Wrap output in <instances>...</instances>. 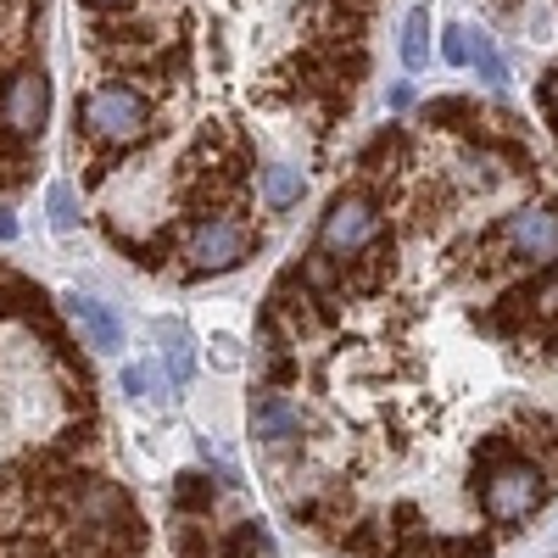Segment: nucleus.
Listing matches in <instances>:
<instances>
[{
	"instance_id": "16",
	"label": "nucleus",
	"mask_w": 558,
	"mask_h": 558,
	"mask_svg": "<svg viewBox=\"0 0 558 558\" xmlns=\"http://www.w3.org/2000/svg\"><path fill=\"white\" fill-rule=\"evenodd\" d=\"M470 62L481 68L486 84H502V78H508V68H502V57H497V45H492L486 34H475V28H470Z\"/></svg>"
},
{
	"instance_id": "15",
	"label": "nucleus",
	"mask_w": 558,
	"mask_h": 558,
	"mask_svg": "<svg viewBox=\"0 0 558 558\" xmlns=\"http://www.w3.org/2000/svg\"><path fill=\"white\" fill-rule=\"evenodd\" d=\"M252 553H268V531L263 525H235L223 542H218V558H252Z\"/></svg>"
},
{
	"instance_id": "17",
	"label": "nucleus",
	"mask_w": 558,
	"mask_h": 558,
	"mask_svg": "<svg viewBox=\"0 0 558 558\" xmlns=\"http://www.w3.org/2000/svg\"><path fill=\"white\" fill-rule=\"evenodd\" d=\"M51 229L57 235H68V229H78V196H73V184H51Z\"/></svg>"
},
{
	"instance_id": "12",
	"label": "nucleus",
	"mask_w": 558,
	"mask_h": 558,
	"mask_svg": "<svg viewBox=\"0 0 558 558\" xmlns=\"http://www.w3.org/2000/svg\"><path fill=\"white\" fill-rule=\"evenodd\" d=\"M430 62V12L425 7H413L408 23H402V68H425Z\"/></svg>"
},
{
	"instance_id": "20",
	"label": "nucleus",
	"mask_w": 558,
	"mask_h": 558,
	"mask_svg": "<svg viewBox=\"0 0 558 558\" xmlns=\"http://www.w3.org/2000/svg\"><path fill=\"white\" fill-rule=\"evenodd\" d=\"M441 57H447L452 68H463V62H470V28H463V23H452V28L441 34Z\"/></svg>"
},
{
	"instance_id": "25",
	"label": "nucleus",
	"mask_w": 558,
	"mask_h": 558,
	"mask_svg": "<svg viewBox=\"0 0 558 558\" xmlns=\"http://www.w3.org/2000/svg\"><path fill=\"white\" fill-rule=\"evenodd\" d=\"M96 12H118V7H129V0H89Z\"/></svg>"
},
{
	"instance_id": "7",
	"label": "nucleus",
	"mask_w": 558,
	"mask_h": 558,
	"mask_svg": "<svg viewBox=\"0 0 558 558\" xmlns=\"http://www.w3.org/2000/svg\"><path fill=\"white\" fill-rule=\"evenodd\" d=\"M252 436L257 441H291V436H302V408L296 402H286V397H257L252 402Z\"/></svg>"
},
{
	"instance_id": "3",
	"label": "nucleus",
	"mask_w": 558,
	"mask_h": 558,
	"mask_svg": "<svg viewBox=\"0 0 558 558\" xmlns=\"http://www.w3.org/2000/svg\"><path fill=\"white\" fill-rule=\"evenodd\" d=\"M375 241H380V202L368 191H341L330 202V213H324V223H318V252L347 263Z\"/></svg>"
},
{
	"instance_id": "11",
	"label": "nucleus",
	"mask_w": 558,
	"mask_h": 558,
	"mask_svg": "<svg viewBox=\"0 0 558 558\" xmlns=\"http://www.w3.org/2000/svg\"><path fill=\"white\" fill-rule=\"evenodd\" d=\"M213 502H218V486H213L207 475L184 470V475L173 481V508H179V514H213Z\"/></svg>"
},
{
	"instance_id": "18",
	"label": "nucleus",
	"mask_w": 558,
	"mask_h": 558,
	"mask_svg": "<svg viewBox=\"0 0 558 558\" xmlns=\"http://www.w3.org/2000/svg\"><path fill=\"white\" fill-rule=\"evenodd\" d=\"M436 558H492V542L486 536H447V542H436Z\"/></svg>"
},
{
	"instance_id": "2",
	"label": "nucleus",
	"mask_w": 558,
	"mask_h": 558,
	"mask_svg": "<svg viewBox=\"0 0 558 558\" xmlns=\"http://www.w3.org/2000/svg\"><path fill=\"white\" fill-rule=\"evenodd\" d=\"M78 129L96 140V146H107V151H134L140 140L151 134V101L140 96L134 84H123V78L96 84L78 101Z\"/></svg>"
},
{
	"instance_id": "4",
	"label": "nucleus",
	"mask_w": 558,
	"mask_h": 558,
	"mask_svg": "<svg viewBox=\"0 0 558 558\" xmlns=\"http://www.w3.org/2000/svg\"><path fill=\"white\" fill-rule=\"evenodd\" d=\"M45 118H51V78L39 68H12L0 78V140H28L45 134Z\"/></svg>"
},
{
	"instance_id": "8",
	"label": "nucleus",
	"mask_w": 558,
	"mask_h": 558,
	"mask_svg": "<svg viewBox=\"0 0 558 558\" xmlns=\"http://www.w3.org/2000/svg\"><path fill=\"white\" fill-rule=\"evenodd\" d=\"M68 313L84 324V336H89V347H101V352H112V347H123V324L96 302V296H68Z\"/></svg>"
},
{
	"instance_id": "9",
	"label": "nucleus",
	"mask_w": 558,
	"mask_h": 558,
	"mask_svg": "<svg viewBox=\"0 0 558 558\" xmlns=\"http://www.w3.org/2000/svg\"><path fill=\"white\" fill-rule=\"evenodd\" d=\"M302 191H307V179H302V168H286V162H274V168H263V202H268L274 213H286V207H296V202H302Z\"/></svg>"
},
{
	"instance_id": "14",
	"label": "nucleus",
	"mask_w": 558,
	"mask_h": 558,
	"mask_svg": "<svg viewBox=\"0 0 558 558\" xmlns=\"http://www.w3.org/2000/svg\"><path fill=\"white\" fill-rule=\"evenodd\" d=\"M157 341H162L173 386H184V380H191V336H184V324H157Z\"/></svg>"
},
{
	"instance_id": "21",
	"label": "nucleus",
	"mask_w": 558,
	"mask_h": 558,
	"mask_svg": "<svg viewBox=\"0 0 558 558\" xmlns=\"http://www.w3.org/2000/svg\"><path fill=\"white\" fill-rule=\"evenodd\" d=\"M536 107L553 118V134H558V73H547V78H542V89H536Z\"/></svg>"
},
{
	"instance_id": "5",
	"label": "nucleus",
	"mask_w": 558,
	"mask_h": 558,
	"mask_svg": "<svg viewBox=\"0 0 558 558\" xmlns=\"http://www.w3.org/2000/svg\"><path fill=\"white\" fill-rule=\"evenodd\" d=\"M184 257H191V274H229L252 257V229L229 213H207L184 241Z\"/></svg>"
},
{
	"instance_id": "10",
	"label": "nucleus",
	"mask_w": 558,
	"mask_h": 558,
	"mask_svg": "<svg viewBox=\"0 0 558 558\" xmlns=\"http://www.w3.org/2000/svg\"><path fill=\"white\" fill-rule=\"evenodd\" d=\"M408 151V134L402 129H380L375 140H368V146H363V157H357V168L368 173V179H375V173H391V162Z\"/></svg>"
},
{
	"instance_id": "1",
	"label": "nucleus",
	"mask_w": 558,
	"mask_h": 558,
	"mask_svg": "<svg viewBox=\"0 0 558 558\" xmlns=\"http://www.w3.org/2000/svg\"><path fill=\"white\" fill-rule=\"evenodd\" d=\"M475 497L492 525H520L553 497V481L536 458L514 447V436H486V447L475 452Z\"/></svg>"
},
{
	"instance_id": "19",
	"label": "nucleus",
	"mask_w": 558,
	"mask_h": 558,
	"mask_svg": "<svg viewBox=\"0 0 558 558\" xmlns=\"http://www.w3.org/2000/svg\"><path fill=\"white\" fill-rule=\"evenodd\" d=\"M173 547H179V558H213V536H207V531H196V525H179Z\"/></svg>"
},
{
	"instance_id": "13",
	"label": "nucleus",
	"mask_w": 558,
	"mask_h": 558,
	"mask_svg": "<svg viewBox=\"0 0 558 558\" xmlns=\"http://www.w3.org/2000/svg\"><path fill=\"white\" fill-rule=\"evenodd\" d=\"M425 123H436V129H458V134H470L475 123H481V112H475V101H463V96H441V101H430L425 112H418Z\"/></svg>"
},
{
	"instance_id": "6",
	"label": "nucleus",
	"mask_w": 558,
	"mask_h": 558,
	"mask_svg": "<svg viewBox=\"0 0 558 558\" xmlns=\"http://www.w3.org/2000/svg\"><path fill=\"white\" fill-rule=\"evenodd\" d=\"M497 235L508 241V252H514L520 263H547V257H558V207L553 202L514 207L502 218Z\"/></svg>"
},
{
	"instance_id": "23",
	"label": "nucleus",
	"mask_w": 558,
	"mask_h": 558,
	"mask_svg": "<svg viewBox=\"0 0 558 558\" xmlns=\"http://www.w3.org/2000/svg\"><path fill=\"white\" fill-rule=\"evenodd\" d=\"M123 391H129V397H146V368H129V375H123Z\"/></svg>"
},
{
	"instance_id": "24",
	"label": "nucleus",
	"mask_w": 558,
	"mask_h": 558,
	"mask_svg": "<svg viewBox=\"0 0 558 558\" xmlns=\"http://www.w3.org/2000/svg\"><path fill=\"white\" fill-rule=\"evenodd\" d=\"M17 235V223H12V213H0V241H12Z\"/></svg>"
},
{
	"instance_id": "22",
	"label": "nucleus",
	"mask_w": 558,
	"mask_h": 558,
	"mask_svg": "<svg viewBox=\"0 0 558 558\" xmlns=\"http://www.w3.org/2000/svg\"><path fill=\"white\" fill-rule=\"evenodd\" d=\"M213 363H218V368H235V363H241V352H235V341H229V336L213 341Z\"/></svg>"
}]
</instances>
